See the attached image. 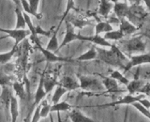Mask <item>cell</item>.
Returning a JSON list of instances; mask_svg holds the SVG:
<instances>
[{
	"label": "cell",
	"mask_w": 150,
	"mask_h": 122,
	"mask_svg": "<svg viewBox=\"0 0 150 122\" xmlns=\"http://www.w3.org/2000/svg\"><path fill=\"white\" fill-rule=\"evenodd\" d=\"M96 51L98 52V59L103 61L107 64H110L115 67H119V68H125V66L122 63V61L117 57V56L112 53V50H104L100 48H97Z\"/></svg>",
	"instance_id": "obj_1"
},
{
	"label": "cell",
	"mask_w": 150,
	"mask_h": 122,
	"mask_svg": "<svg viewBox=\"0 0 150 122\" xmlns=\"http://www.w3.org/2000/svg\"><path fill=\"white\" fill-rule=\"evenodd\" d=\"M122 49L128 53H134V52H144L145 51V43L142 40L141 37H136L129 40L121 42Z\"/></svg>",
	"instance_id": "obj_2"
},
{
	"label": "cell",
	"mask_w": 150,
	"mask_h": 122,
	"mask_svg": "<svg viewBox=\"0 0 150 122\" xmlns=\"http://www.w3.org/2000/svg\"><path fill=\"white\" fill-rule=\"evenodd\" d=\"M80 87L83 90H90L93 92H98L104 90V86L97 79L88 78L86 76H79Z\"/></svg>",
	"instance_id": "obj_3"
},
{
	"label": "cell",
	"mask_w": 150,
	"mask_h": 122,
	"mask_svg": "<svg viewBox=\"0 0 150 122\" xmlns=\"http://www.w3.org/2000/svg\"><path fill=\"white\" fill-rule=\"evenodd\" d=\"M0 30L3 31V32H6L7 34H8L9 37L13 38V39L15 40V44H14V46H18V44L20 43L23 39H25L28 35L31 34L30 30H25V29L11 30V29H3V28H1Z\"/></svg>",
	"instance_id": "obj_4"
},
{
	"label": "cell",
	"mask_w": 150,
	"mask_h": 122,
	"mask_svg": "<svg viewBox=\"0 0 150 122\" xmlns=\"http://www.w3.org/2000/svg\"><path fill=\"white\" fill-rule=\"evenodd\" d=\"M150 62V56L149 54H144V55H135L131 56L130 61L128 63V65L125 67V72H128L134 66L142 65V64H148Z\"/></svg>",
	"instance_id": "obj_5"
},
{
	"label": "cell",
	"mask_w": 150,
	"mask_h": 122,
	"mask_svg": "<svg viewBox=\"0 0 150 122\" xmlns=\"http://www.w3.org/2000/svg\"><path fill=\"white\" fill-rule=\"evenodd\" d=\"M76 40H79V34H75L73 32V26L69 22L67 21L66 22V35H65V38L62 41V43L59 45L58 49H61L66 44H68L69 42Z\"/></svg>",
	"instance_id": "obj_6"
},
{
	"label": "cell",
	"mask_w": 150,
	"mask_h": 122,
	"mask_svg": "<svg viewBox=\"0 0 150 122\" xmlns=\"http://www.w3.org/2000/svg\"><path fill=\"white\" fill-rule=\"evenodd\" d=\"M34 41L36 42V44H37V48H39L41 51V53L44 55L45 58H46L47 61H48V62H57V61H71V59H70V58L60 57V56H57V55H55L54 54H53L51 51L44 49L43 47L40 45V43L39 42V40H38V39H36Z\"/></svg>",
	"instance_id": "obj_7"
},
{
	"label": "cell",
	"mask_w": 150,
	"mask_h": 122,
	"mask_svg": "<svg viewBox=\"0 0 150 122\" xmlns=\"http://www.w3.org/2000/svg\"><path fill=\"white\" fill-rule=\"evenodd\" d=\"M145 96L144 94H140L138 96H132V95H127L125 96L122 100L115 101V102H112V103H107V104H103L100 105V107H107V106H112V105H118V104H131L134 101H137L141 99H144Z\"/></svg>",
	"instance_id": "obj_8"
},
{
	"label": "cell",
	"mask_w": 150,
	"mask_h": 122,
	"mask_svg": "<svg viewBox=\"0 0 150 122\" xmlns=\"http://www.w3.org/2000/svg\"><path fill=\"white\" fill-rule=\"evenodd\" d=\"M115 6H114V11L117 15L119 20L123 19L125 16L128 15L129 11V7H128V4L127 3H118L116 0H114Z\"/></svg>",
	"instance_id": "obj_9"
},
{
	"label": "cell",
	"mask_w": 150,
	"mask_h": 122,
	"mask_svg": "<svg viewBox=\"0 0 150 122\" xmlns=\"http://www.w3.org/2000/svg\"><path fill=\"white\" fill-rule=\"evenodd\" d=\"M79 40H86V41H91L95 44H98V45H102V46H109L111 47L112 44L109 43L106 40L103 39L102 37H100V35H95L92 37H86V36H82L81 34H79Z\"/></svg>",
	"instance_id": "obj_10"
},
{
	"label": "cell",
	"mask_w": 150,
	"mask_h": 122,
	"mask_svg": "<svg viewBox=\"0 0 150 122\" xmlns=\"http://www.w3.org/2000/svg\"><path fill=\"white\" fill-rule=\"evenodd\" d=\"M60 86H62L63 87H65L67 90H74V89L80 88V83L77 81L76 79L70 76H65L62 81H61Z\"/></svg>",
	"instance_id": "obj_11"
},
{
	"label": "cell",
	"mask_w": 150,
	"mask_h": 122,
	"mask_svg": "<svg viewBox=\"0 0 150 122\" xmlns=\"http://www.w3.org/2000/svg\"><path fill=\"white\" fill-rule=\"evenodd\" d=\"M103 84H104V87L106 88L107 92H124L123 89L119 87L115 79L105 78L104 81H103Z\"/></svg>",
	"instance_id": "obj_12"
},
{
	"label": "cell",
	"mask_w": 150,
	"mask_h": 122,
	"mask_svg": "<svg viewBox=\"0 0 150 122\" xmlns=\"http://www.w3.org/2000/svg\"><path fill=\"white\" fill-rule=\"evenodd\" d=\"M121 25H120V31L123 33V35H130L134 33L137 30V27L133 26L132 23H130L129 21H127L125 18L121 19L120 20Z\"/></svg>",
	"instance_id": "obj_13"
},
{
	"label": "cell",
	"mask_w": 150,
	"mask_h": 122,
	"mask_svg": "<svg viewBox=\"0 0 150 122\" xmlns=\"http://www.w3.org/2000/svg\"><path fill=\"white\" fill-rule=\"evenodd\" d=\"M63 21H64V19L61 18L60 23H58L57 27H56V29H55V31H54V33L53 37L51 38L50 41L48 42V45H47V47H46V49L48 50V51H57L59 45H58L57 39H56V36H57L58 30H59V28H60V26H61V23H62V22H63Z\"/></svg>",
	"instance_id": "obj_14"
},
{
	"label": "cell",
	"mask_w": 150,
	"mask_h": 122,
	"mask_svg": "<svg viewBox=\"0 0 150 122\" xmlns=\"http://www.w3.org/2000/svg\"><path fill=\"white\" fill-rule=\"evenodd\" d=\"M47 95V93L45 91L44 88V75H41L40 83H39V87H38L35 95V104L40 103V101Z\"/></svg>",
	"instance_id": "obj_15"
},
{
	"label": "cell",
	"mask_w": 150,
	"mask_h": 122,
	"mask_svg": "<svg viewBox=\"0 0 150 122\" xmlns=\"http://www.w3.org/2000/svg\"><path fill=\"white\" fill-rule=\"evenodd\" d=\"M69 117L73 122H92L93 119L83 116L79 110H72L69 114Z\"/></svg>",
	"instance_id": "obj_16"
},
{
	"label": "cell",
	"mask_w": 150,
	"mask_h": 122,
	"mask_svg": "<svg viewBox=\"0 0 150 122\" xmlns=\"http://www.w3.org/2000/svg\"><path fill=\"white\" fill-rule=\"evenodd\" d=\"M15 13H16V15H17V23H16L15 29H18V30L19 29H25V26L27 25H26L25 17H23V12L21 11V9H20V8H19L18 6L15 9Z\"/></svg>",
	"instance_id": "obj_17"
},
{
	"label": "cell",
	"mask_w": 150,
	"mask_h": 122,
	"mask_svg": "<svg viewBox=\"0 0 150 122\" xmlns=\"http://www.w3.org/2000/svg\"><path fill=\"white\" fill-rule=\"evenodd\" d=\"M114 7L112 2L109 1H105V0H101L100 1V9H98V13L102 15L103 17H107L109 12L111 11V9Z\"/></svg>",
	"instance_id": "obj_18"
},
{
	"label": "cell",
	"mask_w": 150,
	"mask_h": 122,
	"mask_svg": "<svg viewBox=\"0 0 150 122\" xmlns=\"http://www.w3.org/2000/svg\"><path fill=\"white\" fill-rule=\"evenodd\" d=\"M143 86H144V83L138 79H135L133 81H129V84L127 86L129 91V95H132L135 92H138Z\"/></svg>",
	"instance_id": "obj_19"
},
{
	"label": "cell",
	"mask_w": 150,
	"mask_h": 122,
	"mask_svg": "<svg viewBox=\"0 0 150 122\" xmlns=\"http://www.w3.org/2000/svg\"><path fill=\"white\" fill-rule=\"evenodd\" d=\"M11 121L15 122L17 120L19 111H18L17 99L13 96H11Z\"/></svg>",
	"instance_id": "obj_20"
},
{
	"label": "cell",
	"mask_w": 150,
	"mask_h": 122,
	"mask_svg": "<svg viewBox=\"0 0 150 122\" xmlns=\"http://www.w3.org/2000/svg\"><path fill=\"white\" fill-rule=\"evenodd\" d=\"M112 31V26L108 22H100L96 26V35H98L101 32H110Z\"/></svg>",
	"instance_id": "obj_21"
},
{
	"label": "cell",
	"mask_w": 150,
	"mask_h": 122,
	"mask_svg": "<svg viewBox=\"0 0 150 122\" xmlns=\"http://www.w3.org/2000/svg\"><path fill=\"white\" fill-rule=\"evenodd\" d=\"M97 51L95 47H91L90 50H88L86 53H84L83 55H82L81 56H79L77 58V60H92L97 58Z\"/></svg>",
	"instance_id": "obj_22"
},
{
	"label": "cell",
	"mask_w": 150,
	"mask_h": 122,
	"mask_svg": "<svg viewBox=\"0 0 150 122\" xmlns=\"http://www.w3.org/2000/svg\"><path fill=\"white\" fill-rule=\"evenodd\" d=\"M67 91H68L67 89H66L65 87H63L62 86H60V84H58V86H56L54 94V96H53V99H52V101H53V102H54V103H57V102L59 101V100H60V98L62 97Z\"/></svg>",
	"instance_id": "obj_23"
},
{
	"label": "cell",
	"mask_w": 150,
	"mask_h": 122,
	"mask_svg": "<svg viewBox=\"0 0 150 122\" xmlns=\"http://www.w3.org/2000/svg\"><path fill=\"white\" fill-rule=\"evenodd\" d=\"M11 94L9 89L8 87H3V92H2V102L6 105V108L8 109L11 107Z\"/></svg>",
	"instance_id": "obj_24"
},
{
	"label": "cell",
	"mask_w": 150,
	"mask_h": 122,
	"mask_svg": "<svg viewBox=\"0 0 150 122\" xmlns=\"http://www.w3.org/2000/svg\"><path fill=\"white\" fill-rule=\"evenodd\" d=\"M124 37L123 33H122L120 30L118 31H110V32H107L105 33L104 37L103 39L104 40H120L122 38Z\"/></svg>",
	"instance_id": "obj_25"
},
{
	"label": "cell",
	"mask_w": 150,
	"mask_h": 122,
	"mask_svg": "<svg viewBox=\"0 0 150 122\" xmlns=\"http://www.w3.org/2000/svg\"><path fill=\"white\" fill-rule=\"evenodd\" d=\"M70 106L68 102L66 101H62V102H57V103H54L53 105L51 106V111H57V112H60V111H67L69 109H70Z\"/></svg>",
	"instance_id": "obj_26"
},
{
	"label": "cell",
	"mask_w": 150,
	"mask_h": 122,
	"mask_svg": "<svg viewBox=\"0 0 150 122\" xmlns=\"http://www.w3.org/2000/svg\"><path fill=\"white\" fill-rule=\"evenodd\" d=\"M111 78L117 80V81H119L121 84H126V86H128L129 83V80L127 79L125 76H123L118 70H115V72H112L111 74Z\"/></svg>",
	"instance_id": "obj_27"
},
{
	"label": "cell",
	"mask_w": 150,
	"mask_h": 122,
	"mask_svg": "<svg viewBox=\"0 0 150 122\" xmlns=\"http://www.w3.org/2000/svg\"><path fill=\"white\" fill-rule=\"evenodd\" d=\"M16 51H17V46H13V48L11 49V52H8V53H6V54H1V55H0V59H1V63L3 65L8 63V61L12 57L13 55L15 54Z\"/></svg>",
	"instance_id": "obj_28"
},
{
	"label": "cell",
	"mask_w": 150,
	"mask_h": 122,
	"mask_svg": "<svg viewBox=\"0 0 150 122\" xmlns=\"http://www.w3.org/2000/svg\"><path fill=\"white\" fill-rule=\"evenodd\" d=\"M58 84H58L54 79H49V78L45 79L44 78V88H45V91H46L47 94H48L52 90V89H53L54 87L58 86Z\"/></svg>",
	"instance_id": "obj_29"
},
{
	"label": "cell",
	"mask_w": 150,
	"mask_h": 122,
	"mask_svg": "<svg viewBox=\"0 0 150 122\" xmlns=\"http://www.w3.org/2000/svg\"><path fill=\"white\" fill-rule=\"evenodd\" d=\"M131 105L132 106H134L136 109H138L142 114H144L145 116L147 117V118H150V114H149V111H148V109L147 108H145L144 106H143L141 103L137 101H134V102H132L131 103Z\"/></svg>",
	"instance_id": "obj_30"
},
{
	"label": "cell",
	"mask_w": 150,
	"mask_h": 122,
	"mask_svg": "<svg viewBox=\"0 0 150 122\" xmlns=\"http://www.w3.org/2000/svg\"><path fill=\"white\" fill-rule=\"evenodd\" d=\"M39 3H40L39 0H30V1H29V6H30L31 11L33 13V16H35L37 18L40 19L41 15H40V14L37 13V9H38V6H39Z\"/></svg>",
	"instance_id": "obj_31"
},
{
	"label": "cell",
	"mask_w": 150,
	"mask_h": 122,
	"mask_svg": "<svg viewBox=\"0 0 150 122\" xmlns=\"http://www.w3.org/2000/svg\"><path fill=\"white\" fill-rule=\"evenodd\" d=\"M73 26H76L79 28H82L83 26H92L93 23L89 21H84V20H79V19H75V20H72L69 22Z\"/></svg>",
	"instance_id": "obj_32"
},
{
	"label": "cell",
	"mask_w": 150,
	"mask_h": 122,
	"mask_svg": "<svg viewBox=\"0 0 150 122\" xmlns=\"http://www.w3.org/2000/svg\"><path fill=\"white\" fill-rule=\"evenodd\" d=\"M13 87H14V89H15L17 95L20 97L22 100H25V89H23V84H19V83H14Z\"/></svg>",
	"instance_id": "obj_33"
},
{
	"label": "cell",
	"mask_w": 150,
	"mask_h": 122,
	"mask_svg": "<svg viewBox=\"0 0 150 122\" xmlns=\"http://www.w3.org/2000/svg\"><path fill=\"white\" fill-rule=\"evenodd\" d=\"M111 50L112 51V53H114L121 61H126V60H127L126 55H125L123 53H122V52L120 51V49H119L118 47H117L115 44H112V46H111Z\"/></svg>",
	"instance_id": "obj_34"
},
{
	"label": "cell",
	"mask_w": 150,
	"mask_h": 122,
	"mask_svg": "<svg viewBox=\"0 0 150 122\" xmlns=\"http://www.w3.org/2000/svg\"><path fill=\"white\" fill-rule=\"evenodd\" d=\"M50 111H51V105L47 104V101H42V107L40 110V117L47 116Z\"/></svg>",
	"instance_id": "obj_35"
},
{
	"label": "cell",
	"mask_w": 150,
	"mask_h": 122,
	"mask_svg": "<svg viewBox=\"0 0 150 122\" xmlns=\"http://www.w3.org/2000/svg\"><path fill=\"white\" fill-rule=\"evenodd\" d=\"M41 107H42V102L40 103V105H38V107H37V109L35 111V114H34V116H33V117H32V121L33 122L39 121L40 117V110H41Z\"/></svg>",
	"instance_id": "obj_36"
},
{
	"label": "cell",
	"mask_w": 150,
	"mask_h": 122,
	"mask_svg": "<svg viewBox=\"0 0 150 122\" xmlns=\"http://www.w3.org/2000/svg\"><path fill=\"white\" fill-rule=\"evenodd\" d=\"M22 5H23V11L26 12L27 14H29V15H33V13L30 9V6H29V2H27L26 0H23L21 1Z\"/></svg>",
	"instance_id": "obj_37"
},
{
	"label": "cell",
	"mask_w": 150,
	"mask_h": 122,
	"mask_svg": "<svg viewBox=\"0 0 150 122\" xmlns=\"http://www.w3.org/2000/svg\"><path fill=\"white\" fill-rule=\"evenodd\" d=\"M35 30H36V34H41V35H45V36H49L50 35V32H46L44 30L41 29V27L40 26H38L37 27H35Z\"/></svg>",
	"instance_id": "obj_38"
},
{
	"label": "cell",
	"mask_w": 150,
	"mask_h": 122,
	"mask_svg": "<svg viewBox=\"0 0 150 122\" xmlns=\"http://www.w3.org/2000/svg\"><path fill=\"white\" fill-rule=\"evenodd\" d=\"M139 91L143 92V94H145L146 96H149V84H146L144 87L143 86V87H141V89H140Z\"/></svg>",
	"instance_id": "obj_39"
},
{
	"label": "cell",
	"mask_w": 150,
	"mask_h": 122,
	"mask_svg": "<svg viewBox=\"0 0 150 122\" xmlns=\"http://www.w3.org/2000/svg\"><path fill=\"white\" fill-rule=\"evenodd\" d=\"M138 101H139L143 106H144L145 108H147V109H148L149 106H150V104H149V101L147 100V99H144V98L143 100L141 99V100H139Z\"/></svg>",
	"instance_id": "obj_40"
},
{
	"label": "cell",
	"mask_w": 150,
	"mask_h": 122,
	"mask_svg": "<svg viewBox=\"0 0 150 122\" xmlns=\"http://www.w3.org/2000/svg\"><path fill=\"white\" fill-rule=\"evenodd\" d=\"M11 68H14V66L12 64H8L6 66V68H5V72L7 73H8L9 72H12V69H11Z\"/></svg>",
	"instance_id": "obj_41"
}]
</instances>
